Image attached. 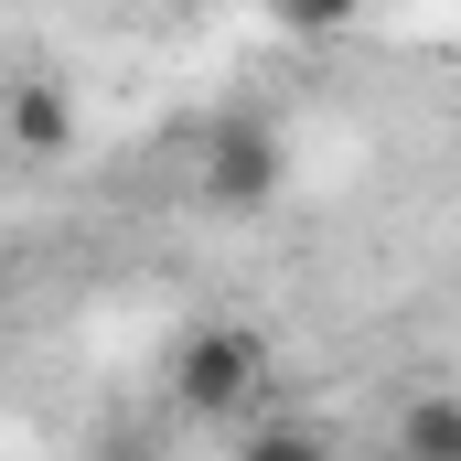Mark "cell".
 <instances>
[{
	"instance_id": "obj_3",
	"label": "cell",
	"mask_w": 461,
	"mask_h": 461,
	"mask_svg": "<svg viewBox=\"0 0 461 461\" xmlns=\"http://www.w3.org/2000/svg\"><path fill=\"white\" fill-rule=\"evenodd\" d=\"M11 140H22V150H43V161H54V150H76V97H65L54 76L11 86Z\"/></svg>"
},
{
	"instance_id": "obj_4",
	"label": "cell",
	"mask_w": 461,
	"mask_h": 461,
	"mask_svg": "<svg viewBox=\"0 0 461 461\" xmlns=\"http://www.w3.org/2000/svg\"><path fill=\"white\" fill-rule=\"evenodd\" d=\"M397 461H461V397H419L397 419Z\"/></svg>"
},
{
	"instance_id": "obj_5",
	"label": "cell",
	"mask_w": 461,
	"mask_h": 461,
	"mask_svg": "<svg viewBox=\"0 0 461 461\" xmlns=\"http://www.w3.org/2000/svg\"><path fill=\"white\" fill-rule=\"evenodd\" d=\"M236 461H333V429L322 419H268V429H247Z\"/></svg>"
},
{
	"instance_id": "obj_2",
	"label": "cell",
	"mask_w": 461,
	"mask_h": 461,
	"mask_svg": "<svg viewBox=\"0 0 461 461\" xmlns=\"http://www.w3.org/2000/svg\"><path fill=\"white\" fill-rule=\"evenodd\" d=\"M279 183H290V140L268 118H215L204 129V204L215 215H258Z\"/></svg>"
},
{
	"instance_id": "obj_1",
	"label": "cell",
	"mask_w": 461,
	"mask_h": 461,
	"mask_svg": "<svg viewBox=\"0 0 461 461\" xmlns=\"http://www.w3.org/2000/svg\"><path fill=\"white\" fill-rule=\"evenodd\" d=\"M258 386H268V344H258L247 322H215V333H194V344L172 354V397H183L194 419H236Z\"/></svg>"
}]
</instances>
